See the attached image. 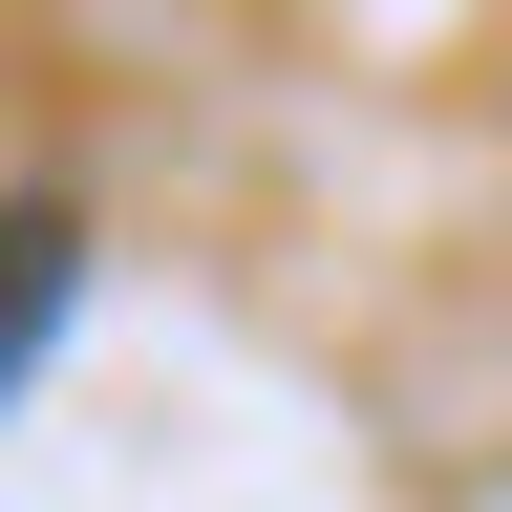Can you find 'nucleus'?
<instances>
[{
  "label": "nucleus",
  "mask_w": 512,
  "mask_h": 512,
  "mask_svg": "<svg viewBox=\"0 0 512 512\" xmlns=\"http://www.w3.org/2000/svg\"><path fill=\"white\" fill-rule=\"evenodd\" d=\"M64 278H86V235H64V214H0V384L43 363V320H64Z\"/></svg>",
  "instance_id": "1"
}]
</instances>
